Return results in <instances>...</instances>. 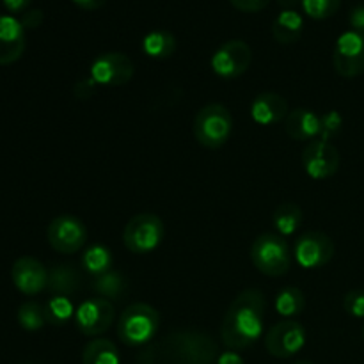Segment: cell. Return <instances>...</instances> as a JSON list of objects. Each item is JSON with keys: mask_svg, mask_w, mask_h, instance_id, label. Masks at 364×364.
<instances>
[{"mask_svg": "<svg viewBox=\"0 0 364 364\" xmlns=\"http://www.w3.org/2000/svg\"><path fill=\"white\" fill-rule=\"evenodd\" d=\"M219 347L201 331H176L149 343L139 354L137 364H215Z\"/></svg>", "mask_w": 364, "mask_h": 364, "instance_id": "1", "label": "cell"}, {"mask_svg": "<svg viewBox=\"0 0 364 364\" xmlns=\"http://www.w3.org/2000/svg\"><path fill=\"white\" fill-rule=\"evenodd\" d=\"M265 295L256 288L244 290L228 308L220 338L230 350H244L262 338Z\"/></svg>", "mask_w": 364, "mask_h": 364, "instance_id": "2", "label": "cell"}, {"mask_svg": "<svg viewBox=\"0 0 364 364\" xmlns=\"http://www.w3.org/2000/svg\"><path fill=\"white\" fill-rule=\"evenodd\" d=\"M159 326V311L144 302H135L121 313L117 322V336L128 347H142L151 343Z\"/></svg>", "mask_w": 364, "mask_h": 364, "instance_id": "3", "label": "cell"}, {"mask_svg": "<svg viewBox=\"0 0 364 364\" xmlns=\"http://www.w3.org/2000/svg\"><path fill=\"white\" fill-rule=\"evenodd\" d=\"M233 130V119L230 110L220 103H208L194 117L192 132L196 141L208 149L224 146Z\"/></svg>", "mask_w": 364, "mask_h": 364, "instance_id": "4", "label": "cell"}, {"mask_svg": "<svg viewBox=\"0 0 364 364\" xmlns=\"http://www.w3.org/2000/svg\"><path fill=\"white\" fill-rule=\"evenodd\" d=\"M252 265L262 274L281 277L291 269V252L281 235L263 233L251 245Z\"/></svg>", "mask_w": 364, "mask_h": 364, "instance_id": "5", "label": "cell"}, {"mask_svg": "<svg viewBox=\"0 0 364 364\" xmlns=\"http://www.w3.org/2000/svg\"><path fill=\"white\" fill-rule=\"evenodd\" d=\"M166 228L155 213H139L128 220L123 231V244L134 255H148L164 240Z\"/></svg>", "mask_w": 364, "mask_h": 364, "instance_id": "6", "label": "cell"}, {"mask_svg": "<svg viewBox=\"0 0 364 364\" xmlns=\"http://www.w3.org/2000/svg\"><path fill=\"white\" fill-rule=\"evenodd\" d=\"M46 238L53 251L60 255H75L87 242V230L84 223L73 215H59L50 223Z\"/></svg>", "mask_w": 364, "mask_h": 364, "instance_id": "7", "label": "cell"}, {"mask_svg": "<svg viewBox=\"0 0 364 364\" xmlns=\"http://www.w3.org/2000/svg\"><path fill=\"white\" fill-rule=\"evenodd\" d=\"M135 66L127 53L107 52L96 57L91 64V77L103 87H121L132 80Z\"/></svg>", "mask_w": 364, "mask_h": 364, "instance_id": "8", "label": "cell"}, {"mask_svg": "<svg viewBox=\"0 0 364 364\" xmlns=\"http://www.w3.org/2000/svg\"><path fill=\"white\" fill-rule=\"evenodd\" d=\"M333 64L338 75L354 78L364 73V34L347 31L338 38L333 53Z\"/></svg>", "mask_w": 364, "mask_h": 364, "instance_id": "9", "label": "cell"}, {"mask_svg": "<svg viewBox=\"0 0 364 364\" xmlns=\"http://www.w3.org/2000/svg\"><path fill=\"white\" fill-rule=\"evenodd\" d=\"M116 318L114 304L107 299L91 297L82 302L75 311V326L85 336H100L107 333Z\"/></svg>", "mask_w": 364, "mask_h": 364, "instance_id": "10", "label": "cell"}, {"mask_svg": "<svg viewBox=\"0 0 364 364\" xmlns=\"http://www.w3.org/2000/svg\"><path fill=\"white\" fill-rule=\"evenodd\" d=\"M334 242L322 231H308L295 242V259L306 270L326 267L334 258Z\"/></svg>", "mask_w": 364, "mask_h": 364, "instance_id": "11", "label": "cell"}, {"mask_svg": "<svg viewBox=\"0 0 364 364\" xmlns=\"http://www.w3.org/2000/svg\"><path fill=\"white\" fill-rule=\"evenodd\" d=\"M252 52L242 39H231L220 45L212 55V70L220 78H238L249 70Z\"/></svg>", "mask_w": 364, "mask_h": 364, "instance_id": "12", "label": "cell"}, {"mask_svg": "<svg viewBox=\"0 0 364 364\" xmlns=\"http://www.w3.org/2000/svg\"><path fill=\"white\" fill-rule=\"evenodd\" d=\"M306 345V329L295 320H284L270 327L265 338V347L270 355L279 359L294 358Z\"/></svg>", "mask_w": 364, "mask_h": 364, "instance_id": "13", "label": "cell"}, {"mask_svg": "<svg viewBox=\"0 0 364 364\" xmlns=\"http://www.w3.org/2000/svg\"><path fill=\"white\" fill-rule=\"evenodd\" d=\"M340 151L331 142L315 141L309 142L302 151V164H304L306 174L313 180H326L334 176L340 169Z\"/></svg>", "mask_w": 364, "mask_h": 364, "instance_id": "14", "label": "cell"}, {"mask_svg": "<svg viewBox=\"0 0 364 364\" xmlns=\"http://www.w3.org/2000/svg\"><path fill=\"white\" fill-rule=\"evenodd\" d=\"M11 279L14 288L23 295H38L48 287V270L39 259L32 256H21L13 263Z\"/></svg>", "mask_w": 364, "mask_h": 364, "instance_id": "15", "label": "cell"}, {"mask_svg": "<svg viewBox=\"0 0 364 364\" xmlns=\"http://www.w3.org/2000/svg\"><path fill=\"white\" fill-rule=\"evenodd\" d=\"M25 28L20 20L0 14V66L13 64L25 52Z\"/></svg>", "mask_w": 364, "mask_h": 364, "instance_id": "16", "label": "cell"}, {"mask_svg": "<svg viewBox=\"0 0 364 364\" xmlns=\"http://www.w3.org/2000/svg\"><path fill=\"white\" fill-rule=\"evenodd\" d=\"M288 102L277 92H262L251 103V117L262 127H270L287 119Z\"/></svg>", "mask_w": 364, "mask_h": 364, "instance_id": "17", "label": "cell"}, {"mask_svg": "<svg viewBox=\"0 0 364 364\" xmlns=\"http://www.w3.org/2000/svg\"><path fill=\"white\" fill-rule=\"evenodd\" d=\"M284 123V132L294 141H315L320 134V116L309 109L290 110Z\"/></svg>", "mask_w": 364, "mask_h": 364, "instance_id": "18", "label": "cell"}, {"mask_svg": "<svg viewBox=\"0 0 364 364\" xmlns=\"http://www.w3.org/2000/svg\"><path fill=\"white\" fill-rule=\"evenodd\" d=\"M304 32V20L297 9H283L272 23V34L281 45H294Z\"/></svg>", "mask_w": 364, "mask_h": 364, "instance_id": "19", "label": "cell"}, {"mask_svg": "<svg viewBox=\"0 0 364 364\" xmlns=\"http://www.w3.org/2000/svg\"><path fill=\"white\" fill-rule=\"evenodd\" d=\"M80 287V272L71 265H57L48 272V291L59 297H70Z\"/></svg>", "mask_w": 364, "mask_h": 364, "instance_id": "20", "label": "cell"}, {"mask_svg": "<svg viewBox=\"0 0 364 364\" xmlns=\"http://www.w3.org/2000/svg\"><path fill=\"white\" fill-rule=\"evenodd\" d=\"M91 290L98 294L107 301H121L128 291V281L117 270H109V272L96 276L91 283Z\"/></svg>", "mask_w": 364, "mask_h": 364, "instance_id": "21", "label": "cell"}, {"mask_svg": "<svg viewBox=\"0 0 364 364\" xmlns=\"http://www.w3.org/2000/svg\"><path fill=\"white\" fill-rule=\"evenodd\" d=\"M142 50L151 59H169L176 52V38L167 31H151L142 39Z\"/></svg>", "mask_w": 364, "mask_h": 364, "instance_id": "22", "label": "cell"}, {"mask_svg": "<svg viewBox=\"0 0 364 364\" xmlns=\"http://www.w3.org/2000/svg\"><path fill=\"white\" fill-rule=\"evenodd\" d=\"M82 363L84 364H121L119 350L116 345L105 338H98L85 345L82 352Z\"/></svg>", "mask_w": 364, "mask_h": 364, "instance_id": "23", "label": "cell"}, {"mask_svg": "<svg viewBox=\"0 0 364 364\" xmlns=\"http://www.w3.org/2000/svg\"><path fill=\"white\" fill-rule=\"evenodd\" d=\"M272 223L281 237H291L302 224V210L295 203H283L274 210Z\"/></svg>", "mask_w": 364, "mask_h": 364, "instance_id": "24", "label": "cell"}, {"mask_svg": "<svg viewBox=\"0 0 364 364\" xmlns=\"http://www.w3.org/2000/svg\"><path fill=\"white\" fill-rule=\"evenodd\" d=\"M114 265V256L107 245L103 244H95L91 247H87L82 256V267L87 270L92 276H102V274L112 270Z\"/></svg>", "mask_w": 364, "mask_h": 364, "instance_id": "25", "label": "cell"}, {"mask_svg": "<svg viewBox=\"0 0 364 364\" xmlns=\"http://www.w3.org/2000/svg\"><path fill=\"white\" fill-rule=\"evenodd\" d=\"M306 308V297L302 294L301 288L297 287H287L277 294L276 297V311L281 316H297L304 311Z\"/></svg>", "mask_w": 364, "mask_h": 364, "instance_id": "26", "label": "cell"}, {"mask_svg": "<svg viewBox=\"0 0 364 364\" xmlns=\"http://www.w3.org/2000/svg\"><path fill=\"white\" fill-rule=\"evenodd\" d=\"M43 308H45L46 323H52L57 327L66 326L71 318L75 320V311H77L70 297H59V295H53Z\"/></svg>", "mask_w": 364, "mask_h": 364, "instance_id": "27", "label": "cell"}, {"mask_svg": "<svg viewBox=\"0 0 364 364\" xmlns=\"http://www.w3.org/2000/svg\"><path fill=\"white\" fill-rule=\"evenodd\" d=\"M18 323L28 333L43 329L46 323L45 308L39 306L38 302H25L18 308Z\"/></svg>", "mask_w": 364, "mask_h": 364, "instance_id": "28", "label": "cell"}, {"mask_svg": "<svg viewBox=\"0 0 364 364\" xmlns=\"http://www.w3.org/2000/svg\"><path fill=\"white\" fill-rule=\"evenodd\" d=\"M341 0H302V9L313 20H326L338 13Z\"/></svg>", "mask_w": 364, "mask_h": 364, "instance_id": "29", "label": "cell"}, {"mask_svg": "<svg viewBox=\"0 0 364 364\" xmlns=\"http://www.w3.org/2000/svg\"><path fill=\"white\" fill-rule=\"evenodd\" d=\"M341 127H343V117H341L340 112L336 110H329L323 116H320V141L329 142L331 139L336 137L341 132Z\"/></svg>", "mask_w": 364, "mask_h": 364, "instance_id": "30", "label": "cell"}, {"mask_svg": "<svg viewBox=\"0 0 364 364\" xmlns=\"http://www.w3.org/2000/svg\"><path fill=\"white\" fill-rule=\"evenodd\" d=\"M343 309L354 318H364V291L352 290L343 297Z\"/></svg>", "mask_w": 364, "mask_h": 364, "instance_id": "31", "label": "cell"}, {"mask_svg": "<svg viewBox=\"0 0 364 364\" xmlns=\"http://www.w3.org/2000/svg\"><path fill=\"white\" fill-rule=\"evenodd\" d=\"M96 89H98V84L95 82V78L89 77V78H84V80H78L77 84H75L73 91L78 100H87L95 95Z\"/></svg>", "mask_w": 364, "mask_h": 364, "instance_id": "32", "label": "cell"}, {"mask_svg": "<svg viewBox=\"0 0 364 364\" xmlns=\"http://www.w3.org/2000/svg\"><path fill=\"white\" fill-rule=\"evenodd\" d=\"M230 2L238 11H244V13H258V11L265 9L269 6L270 0H230Z\"/></svg>", "mask_w": 364, "mask_h": 364, "instance_id": "33", "label": "cell"}, {"mask_svg": "<svg viewBox=\"0 0 364 364\" xmlns=\"http://www.w3.org/2000/svg\"><path fill=\"white\" fill-rule=\"evenodd\" d=\"M21 25L23 28H38L43 23V11L41 9H28L21 16Z\"/></svg>", "mask_w": 364, "mask_h": 364, "instance_id": "34", "label": "cell"}, {"mask_svg": "<svg viewBox=\"0 0 364 364\" xmlns=\"http://www.w3.org/2000/svg\"><path fill=\"white\" fill-rule=\"evenodd\" d=\"M348 21H350L352 31L364 34V4H359V6H355L354 9L350 11Z\"/></svg>", "mask_w": 364, "mask_h": 364, "instance_id": "35", "label": "cell"}, {"mask_svg": "<svg viewBox=\"0 0 364 364\" xmlns=\"http://www.w3.org/2000/svg\"><path fill=\"white\" fill-rule=\"evenodd\" d=\"M2 4L9 13H21L31 6L32 0H2Z\"/></svg>", "mask_w": 364, "mask_h": 364, "instance_id": "36", "label": "cell"}, {"mask_svg": "<svg viewBox=\"0 0 364 364\" xmlns=\"http://www.w3.org/2000/svg\"><path fill=\"white\" fill-rule=\"evenodd\" d=\"M217 364H244V359H242L235 350H228L224 352V354H219Z\"/></svg>", "mask_w": 364, "mask_h": 364, "instance_id": "37", "label": "cell"}, {"mask_svg": "<svg viewBox=\"0 0 364 364\" xmlns=\"http://www.w3.org/2000/svg\"><path fill=\"white\" fill-rule=\"evenodd\" d=\"M71 2H73L75 6L80 7V9L95 11V9H100V7L105 6L107 0H71Z\"/></svg>", "mask_w": 364, "mask_h": 364, "instance_id": "38", "label": "cell"}, {"mask_svg": "<svg viewBox=\"0 0 364 364\" xmlns=\"http://www.w3.org/2000/svg\"><path fill=\"white\" fill-rule=\"evenodd\" d=\"M283 9H295L297 6H302V0H277Z\"/></svg>", "mask_w": 364, "mask_h": 364, "instance_id": "39", "label": "cell"}, {"mask_svg": "<svg viewBox=\"0 0 364 364\" xmlns=\"http://www.w3.org/2000/svg\"><path fill=\"white\" fill-rule=\"evenodd\" d=\"M295 364H315V363H311V361H299V363H295Z\"/></svg>", "mask_w": 364, "mask_h": 364, "instance_id": "40", "label": "cell"}, {"mask_svg": "<svg viewBox=\"0 0 364 364\" xmlns=\"http://www.w3.org/2000/svg\"><path fill=\"white\" fill-rule=\"evenodd\" d=\"M363 338H364V327H363Z\"/></svg>", "mask_w": 364, "mask_h": 364, "instance_id": "41", "label": "cell"}]
</instances>
